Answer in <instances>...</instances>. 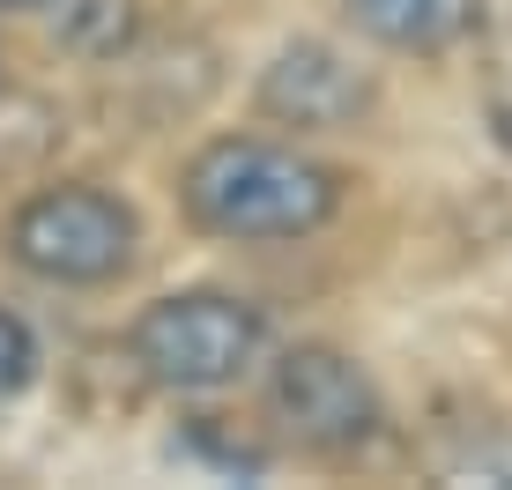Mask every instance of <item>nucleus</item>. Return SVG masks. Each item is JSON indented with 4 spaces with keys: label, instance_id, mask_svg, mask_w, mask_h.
<instances>
[{
    "label": "nucleus",
    "instance_id": "obj_1",
    "mask_svg": "<svg viewBox=\"0 0 512 490\" xmlns=\"http://www.w3.org/2000/svg\"><path fill=\"white\" fill-rule=\"evenodd\" d=\"M349 179L297 142L275 134H216L186 156L179 171V208L193 231L223 245H290L312 238L342 216Z\"/></svg>",
    "mask_w": 512,
    "mask_h": 490
},
{
    "label": "nucleus",
    "instance_id": "obj_2",
    "mask_svg": "<svg viewBox=\"0 0 512 490\" xmlns=\"http://www.w3.org/2000/svg\"><path fill=\"white\" fill-rule=\"evenodd\" d=\"M268 349V320L238 290H171L149 297L127 327V357L156 394H223Z\"/></svg>",
    "mask_w": 512,
    "mask_h": 490
},
{
    "label": "nucleus",
    "instance_id": "obj_3",
    "mask_svg": "<svg viewBox=\"0 0 512 490\" xmlns=\"http://www.w3.org/2000/svg\"><path fill=\"white\" fill-rule=\"evenodd\" d=\"M0 245H8V260L45 290H104V283H119V275L134 268L141 216L112 186L60 179V186H38L30 201H15Z\"/></svg>",
    "mask_w": 512,
    "mask_h": 490
},
{
    "label": "nucleus",
    "instance_id": "obj_4",
    "mask_svg": "<svg viewBox=\"0 0 512 490\" xmlns=\"http://www.w3.org/2000/svg\"><path fill=\"white\" fill-rule=\"evenodd\" d=\"M268 424L312 461H357L386 439V394L349 349L297 342L268 372Z\"/></svg>",
    "mask_w": 512,
    "mask_h": 490
},
{
    "label": "nucleus",
    "instance_id": "obj_5",
    "mask_svg": "<svg viewBox=\"0 0 512 490\" xmlns=\"http://www.w3.org/2000/svg\"><path fill=\"white\" fill-rule=\"evenodd\" d=\"M253 104H260V119H275V127H290V134H342L379 104V82L364 75L342 45L297 38L260 67Z\"/></svg>",
    "mask_w": 512,
    "mask_h": 490
},
{
    "label": "nucleus",
    "instance_id": "obj_6",
    "mask_svg": "<svg viewBox=\"0 0 512 490\" xmlns=\"http://www.w3.org/2000/svg\"><path fill=\"white\" fill-rule=\"evenodd\" d=\"M342 23L379 52L438 60L483 23V0H342Z\"/></svg>",
    "mask_w": 512,
    "mask_h": 490
},
{
    "label": "nucleus",
    "instance_id": "obj_7",
    "mask_svg": "<svg viewBox=\"0 0 512 490\" xmlns=\"http://www.w3.org/2000/svg\"><path fill=\"white\" fill-rule=\"evenodd\" d=\"M30 379H38V335L0 305V394H23Z\"/></svg>",
    "mask_w": 512,
    "mask_h": 490
},
{
    "label": "nucleus",
    "instance_id": "obj_8",
    "mask_svg": "<svg viewBox=\"0 0 512 490\" xmlns=\"http://www.w3.org/2000/svg\"><path fill=\"white\" fill-rule=\"evenodd\" d=\"M38 8H60V0H0V15H38Z\"/></svg>",
    "mask_w": 512,
    "mask_h": 490
}]
</instances>
